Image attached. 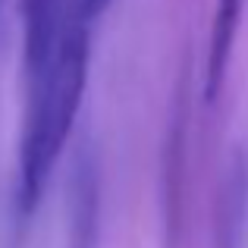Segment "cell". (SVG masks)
<instances>
[{
	"label": "cell",
	"mask_w": 248,
	"mask_h": 248,
	"mask_svg": "<svg viewBox=\"0 0 248 248\" xmlns=\"http://www.w3.org/2000/svg\"><path fill=\"white\" fill-rule=\"evenodd\" d=\"M73 0H22V25H25V76H38L47 60L54 57V47L60 41L63 22Z\"/></svg>",
	"instance_id": "cell-2"
},
{
	"label": "cell",
	"mask_w": 248,
	"mask_h": 248,
	"mask_svg": "<svg viewBox=\"0 0 248 248\" xmlns=\"http://www.w3.org/2000/svg\"><path fill=\"white\" fill-rule=\"evenodd\" d=\"M91 19L79 0L69 3L54 57L38 76L29 79L22 135H19V173H16V211L29 220L41 204V195L60 160L73 123L79 116L91 60Z\"/></svg>",
	"instance_id": "cell-1"
},
{
	"label": "cell",
	"mask_w": 248,
	"mask_h": 248,
	"mask_svg": "<svg viewBox=\"0 0 248 248\" xmlns=\"http://www.w3.org/2000/svg\"><path fill=\"white\" fill-rule=\"evenodd\" d=\"M242 10L245 0H217L211 19V38H207V69H204V97L214 104L223 91L226 73L232 63V47L239 38V25H242Z\"/></svg>",
	"instance_id": "cell-3"
},
{
	"label": "cell",
	"mask_w": 248,
	"mask_h": 248,
	"mask_svg": "<svg viewBox=\"0 0 248 248\" xmlns=\"http://www.w3.org/2000/svg\"><path fill=\"white\" fill-rule=\"evenodd\" d=\"M6 31H10V0H0V47L6 44Z\"/></svg>",
	"instance_id": "cell-6"
},
{
	"label": "cell",
	"mask_w": 248,
	"mask_h": 248,
	"mask_svg": "<svg viewBox=\"0 0 248 248\" xmlns=\"http://www.w3.org/2000/svg\"><path fill=\"white\" fill-rule=\"evenodd\" d=\"M69 248H97V173L88 154H79L69 186Z\"/></svg>",
	"instance_id": "cell-4"
},
{
	"label": "cell",
	"mask_w": 248,
	"mask_h": 248,
	"mask_svg": "<svg viewBox=\"0 0 248 248\" xmlns=\"http://www.w3.org/2000/svg\"><path fill=\"white\" fill-rule=\"evenodd\" d=\"M110 3H113V0H79V6H82V10H85V16H88L91 22H94V19L101 16V13L107 10Z\"/></svg>",
	"instance_id": "cell-5"
}]
</instances>
